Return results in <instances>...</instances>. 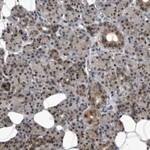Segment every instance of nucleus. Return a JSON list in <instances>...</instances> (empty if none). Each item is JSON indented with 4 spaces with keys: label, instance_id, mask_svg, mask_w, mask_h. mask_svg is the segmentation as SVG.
<instances>
[{
    "label": "nucleus",
    "instance_id": "1",
    "mask_svg": "<svg viewBox=\"0 0 150 150\" xmlns=\"http://www.w3.org/2000/svg\"><path fill=\"white\" fill-rule=\"evenodd\" d=\"M102 41L104 45L109 47H117L120 43L118 35L115 31H107L102 36Z\"/></svg>",
    "mask_w": 150,
    "mask_h": 150
}]
</instances>
